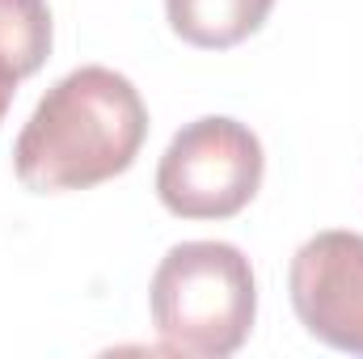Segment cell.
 Masks as SVG:
<instances>
[{
    "label": "cell",
    "mask_w": 363,
    "mask_h": 359,
    "mask_svg": "<svg viewBox=\"0 0 363 359\" xmlns=\"http://www.w3.org/2000/svg\"><path fill=\"white\" fill-rule=\"evenodd\" d=\"M13 89H17V77H9V72L0 68V118H4V110H9V101H13Z\"/></svg>",
    "instance_id": "52a82bcc"
},
{
    "label": "cell",
    "mask_w": 363,
    "mask_h": 359,
    "mask_svg": "<svg viewBox=\"0 0 363 359\" xmlns=\"http://www.w3.org/2000/svg\"><path fill=\"white\" fill-rule=\"evenodd\" d=\"M291 309L313 338L363 355V233L330 228L291 258Z\"/></svg>",
    "instance_id": "277c9868"
},
{
    "label": "cell",
    "mask_w": 363,
    "mask_h": 359,
    "mask_svg": "<svg viewBox=\"0 0 363 359\" xmlns=\"http://www.w3.org/2000/svg\"><path fill=\"white\" fill-rule=\"evenodd\" d=\"M258 136L224 114L186 123L157 165V194L182 220H228L250 207L262 186Z\"/></svg>",
    "instance_id": "3957f363"
},
{
    "label": "cell",
    "mask_w": 363,
    "mask_h": 359,
    "mask_svg": "<svg viewBox=\"0 0 363 359\" xmlns=\"http://www.w3.org/2000/svg\"><path fill=\"white\" fill-rule=\"evenodd\" d=\"M274 9V0H165L174 34L190 47L224 51L245 43Z\"/></svg>",
    "instance_id": "5b68a950"
},
{
    "label": "cell",
    "mask_w": 363,
    "mask_h": 359,
    "mask_svg": "<svg viewBox=\"0 0 363 359\" xmlns=\"http://www.w3.org/2000/svg\"><path fill=\"white\" fill-rule=\"evenodd\" d=\"M258 313L250 258L228 241H182L152 275V326L182 355L224 359L245 347Z\"/></svg>",
    "instance_id": "7a4b0ae2"
},
{
    "label": "cell",
    "mask_w": 363,
    "mask_h": 359,
    "mask_svg": "<svg viewBox=\"0 0 363 359\" xmlns=\"http://www.w3.org/2000/svg\"><path fill=\"white\" fill-rule=\"evenodd\" d=\"M51 55L47 0H0V68L9 77H34Z\"/></svg>",
    "instance_id": "8992f818"
},
{
    "label": "cell",
    "mask_w": 363,
    "mask_h": 359,
    "mask_svg": "<svg viewBox=\"0 0 363 359\" xmlns=\"http://www.w3.org/2000/svg\"><path fill=\"white\" fill-rule=\"evenodd\" d=\"M148 106L140 89L101 64H85L55 81L17 136L13 170L38 194L89 190L118 178L140 157Z\"/></svg>",
    "instance_id": "6da1fadb"
}]
</instances>
